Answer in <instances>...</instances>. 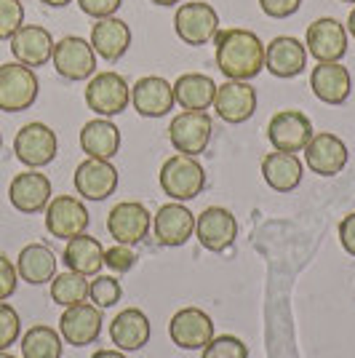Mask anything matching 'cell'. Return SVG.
Segmentation results:
<instances>
[{"label": "cell", "mask_w": 355, "mask_h": 358, "mask_svg": "<svg viewBox=\"0 0 355 358\" xmlns=\"http://www.w3.org/2000/svg\"><path fill=\"white\" fill-rule=\"evenodd\" d=\"M217 67L227 80H254L265 70V43L259 35L243 27L219 30L214 38Z\"/></svg>", "instance_id": "cell-1"}, {"label": "cell", "mask_w": 355, "mask_h": 358, "mask_svg": "<svg viewBox=\"0 0 355 358\" xmlns=\"http://www.w3.org/2000/svg\"><path fill=\"white\" fill-rule=\"evenodd\" d=\"M161 187L171 201L187 203L206 190V169L195 155H171L161 166Z\"/></svg>", "instance_id": "cell-2"}, {"label": "cell", "mask_w": 355, "mask_h": 358, "mask_svg": "<svg viewBox=\"0 0 355 358\" xmlns=\"http://www.w3.org/2000/svg\"><path fill=\"white\" fill-rule=\"evenodd\" d=\"M38 75L22 62L0 64V110L3 113H24L38 99Z\"/></svg>", "instance_id": "cell-3"}, {"label": "cell", "mask_w": 355, "mask_h": 358, "mask_svg": "<svg viewBox=\"0 0 355 358\" xmlns=\"http://www.w3.org/2000/svg\"><path fill=\"white\" fill-rule=\"evenodd\" d=\"M174 32L184 45H206L219 32V14L206 0L179 3L174 14Z\"/></svg>", "instance_id": "cell-4"}, {"label": "cell", "mask_w": 355, "mask_h": 358, "mask_svg": "<svg viewBox=\"0 0 355 358\" xmlns=\"http://www.w3.org/2000/svg\"><path fill=\"white\" fill-rule=\"evenodd\" d=\"M131 102V86L120 73L104 70L94 73L86 86V105L96 113V118H113L120 115Z\"/></svg>", "instance_id": "cell-5"}, {"label": "cell", "mask_w": 355, "mask_h": 358, "mask_svg": "<svg viewBox=\"0 0 355 358\" xmlns=\"http://www.w3.org/2000/svg\"><path fill=\"white\" fill-rule=\"evenodd\" d=\"M59 152V139L51 126H45L41 120L24 123L14 136V155L19 164L27 169H43L48 166Z\"/></svg>", "instance_id": "cell-6"}, {"label": "cell", "mask_w": 355, "mask_h": 358, "mask_svg": "<svg viewBox=\"0 0 355 358\" xmlns=\"http://www.w3.org/2000/svg\"><path fill=\"white\" fill-rule=\"evenodd\" d=\"M211 134H214V123L203 110H182L168 123V142L182 155L206 152Z\"/></svg>", "instance_id": "cell-7"}, {"label": "cell", "mask_w": 355, "mask_h": 358, "mask_svg": "<svg viewBox=\"0 0 355 358\" xmlns=\"http://www.w3.org/2000/svg\"><path fill=\"white\" fill-rule=\"evenodd\" d=\"M150 227H152V214L145 203L139 201H120L107 214V233L115 243L123 246H136L147 238Z\"/></svg>", "instance_id": "cell-8"}, {"label": "cell", "mask_w": 355, "mask_h": 358, "mask_svg": "<svg viewBox=\"0 0 355 358\" xmlns=\"http://www.w3.org/2000/svg\"><path fill=\"white\" fill-rule=\"evenodd\" d=\"M312 120L302 110H278L267 123V139L281 152H302L312 139Z\"/></svg>", "instance_id": "cell-9"}, {"label": "cell", "mask_w": 355, "mask_h": 358, "mask_svg": "<svg viewBox=\"0 0 355 358\" xmlns=\"http://www.w3.org/2000/svg\"><path fill=\"white\" fill-rule=\"evenodd\" d=\"M91 224L89 209L75 195H57L45 206V230L54 238L70 241L80 233H86Z\"/></svg>", "instance_id": "cell-10"}, {"label": "cell", "mask_w": 355, "mask_h": 358, "mask_svg": "<svg viewBox=\"0 0 355 358\" xmlns=\"http://www.w3.org/2000/svg\"><path fill=\"white\" fill-rule=\"evenodd\" d=\"M51 64L64 80H86L96 73V51L91 48L89 41L67 35L54 43Z\"/></svg>", "instance_id": "cell-11"}, {"label": "cell", "mask_w": 355, "mask_h": 358, "mask_svg": "<svg viewBox=\"0 0 355 358\" xmlns=\"http://www.w3.org/2000/svg\"><path fill=\"white\" fill-rule=\"evenodd\" d=\"M195 238L206 252L219 254L230 249L238 238L236 214L224 206H208L195 217Z\"/></svg>", "instance_id": "cell-12"}, {"label": "cell", "mask_w": 355, "mask_h": 358, "mask_svg": "<svg viewBox=\"0 0 355 358\" xmlns=\"http://www.w3.org/2000/svg\"><path fill=\"white\" fill-rule=\"evenodd\" d=\"M168 337L182 350H203L214 340V321L201 308H182L168 321Z\"/></svg>", "instance_id": "cell-13"}, {"label": "cell", "mask_w": 355, "mask_h": 358, "mask_svg": "<svg viewBox=\"0 0 355 358\" xmlns=\"http://www.w3.org/2000/svg\"><path fill=\"white\" fill-rule=\"evenodd\" d=\"M102 308H96L94 302H80L73 308H64L59 318V334L61 340L73 348H86L94 345L102 334Z\"/></svg>", "instance_id": "cell-14"}, {"label": "cell", "mask_w": 355, "mask_h": 358, "mask_svg": "<svg viewBox=\"0 0 355 358\" xmlns=\"http://www.w3.org/2000/svg\"><path fill=\"white\" fill-rule=\"evenodd\" d=\"M305 48L312 54L315 62H340L347 54V30L334 16H321L315 19L307 35H305Z\"/></svg>", "instance_id": "cell-15"}, {"label": "cell", "mask_w": 355, "mask_h": 358, "mask_svg": "<svg viewBox=\"0 0 355 358\" xmlns=\"http://www.w3.org/2000/svg\"><path fill=\"white\" fill-rule=\"evenodd\" d=\"M302 152H305L307 169H310L312 174H318V177H334L350 161L347 145L337 134H328V131L312 134V139L307 142V148L302 150Z\"/></svg>", "instance_id": "cell-16"}, {"label": "cell", "mask_w": 355, "mask_h": 358, "mask_svg": "<svg viewBox=\"0 0 355 358\" xmlns=\"http://www.w3.org/2000/svg\"><path fill=\"white\" fill-rule=\"evenodd\" d=\"M131 105L142 118H163L177 105L174 86L161 75H145L131 86Z\"/></svg>", "instance_id": "cell-17"}, {"label": "cell", "mask_w": 355, "mask_h": 358, "mask_svg": "<svg viewBox=\"0 0 355 358\" xmlns=\"http://www.w3.org/2000/svg\"><path fill=\"white\" fill-rule=\"evenodd\" d=\"M51 195H54L51 179L41 174L38 169H27V171L16 174L11 179V185H8V201L22 214H41V211H45Z\"/></svg>", "instance_id": "cell-18"}, {"label": "cell", "mask_w": 355, "mask_h": 358, "mask_svg": "<svg viewBox=\"0 0 355 358\" xmlns=\"http://www.w3.org/2000/svg\"><path fill=\"white\" fill-rule=\"evenodd\" d=\"M75 190L86 201H107L118 190V169L113 161H99V158H86L75 169Z\"/></svg>", "instance_id": "cell-19"}, {"label": "cell", "mask_w": 355, "mask_h": 358, "mask_svg": "<svg viewBox=\"0 0 355 358\" xmlns=\"http://www.w3.org/2000/svg\"><path fill=\"white\" fill-rule=\"evenodd\" d=\"M152 233L161 246H168V249L184 246L195 236V214L184 203L171 201L152 217Z\"/></svg>", "instance_id": "cell-20"}, {"label": "cell", "mask_w": 355, "mask_h": 358, "mask_svg": "<svg viewBox=\"0 0 355 358\" xmlns=\"http://www.w3.org/2000/svg\"><path fill=\"white\" fill-rule=\"evenodd\" d=\"M211 107L230 126L246 123L256 113V91L252 89L249 80H224L222 86H217V96Z\"/></svg>", "instance_id": "cell-21"}, {"label": "cell", "mask_w": 355, "mask_h": 358, "mask_svg": "<svg viewBox=\"0 0 355 358\" xmlns=\"http://www.w3.org/2000/svg\"><path fill=\"white\" fill-rule=\"evenodd\" d=\"M307 67V48L291 35H278L265 45V70L275 78H296Z\"/></svg>", "instance_id": "cell-22"}, {"label": "cell", "mask_w": 355, "mask_h": 358, "mask_svg": "<svg viewBox=\"0 0 355 358\" xmlns=\"http://www.w3.org/2000/svg\"><path fill=\"white\" fill-rule=\"evenodd\" d=\"M310 89L324 105H345L353 91L350 70L342 67L340 62H318L312 67Z\"/></svg>", "instance_id": "cell-23"}, {"label": "cell", "mask_w": 355, "mask_h": 358, "mask_svg": "<svg viewBox=\"0 0 355 358\" xmlns=\"http://www.w3.org/2000/svg\"><path fill=\"white\" fill-rule=\"evenodd\" d=\"M11 54L14 62H22L32 70L43 67L54 54V35L41 24H22L11 38Z\"/></svg>", "instance_id": "cell-24"}, {"label": "cell", "mask_w": 355, "mask_h": 358, "mask_svg": "<svg viewBox=\"0 0 355 358\" xmlns=\"http://www.w3.org/2000/svg\"><path fill=\"white\" fill-rule=\"evenodd\" d=\"M91 48L96 51V57L104 62H118L129 45H131V27L118 19V16H107L96 19V24L91 27Z\"/></svg>", "instance_id": "cell-25"}, {"label": "cell", "mask_w": 355, "mask_h": 358, "mask_svg": "<svg viewBox=\"0 0 355 358\" xmlns=\"http://www.w3.org/2000/svg\"><path fill=\"white\" fill-rule=\"evenodd\" d=\"M150 334H152V327H150L147 313H142L139 308H126L120 310L113 324H110V340L113 345L123 350V353H131V350H142L145 345L150 343Z\"/></svg>", "instance_id": "cell-26"}, {"label": "cell", "mask_w": 355, "mask_h": 358, "mask_svg": "<svg viewBox=\"0 0 355 358\" xmlns=\"http://www.w3.org/2000/svg\"><path fill=\"white\" fill-rule=\"evenodd\" d=\"M61 262L64 268L80 273V275H99L104 268V246L99 243V238H94L89 233H80L75 238L67 241L64 252H61Z\"/></svg>", "instance_id": "cell-27"}, {"label": "cell", "mask_w": 355, "mask_h": 358, "mask_svg": "<svg viewBox=\"0 0 355 358\" xmlns=\"http://www.w3.org/2000/svg\"><path fill=\"white\" fill-rule=\"evenodd\" d=\"M80 150L89 158L113 161L120 150V129L110 118H94L80 129Z\"/></svg>", "instance_id": "cell-28"}, {"label": "cell", "mask_w": 355, "mask_h": 358, "mask_svg": "<svg viewBox=\"0 0 355 358\" xmlns=\"http://www.w3.org/2000/svg\"><path fill=\"white\" fill-rule=\"evenodd\" d=\"M302 171L305 166L296 158L294 152H267L262 158V179L267 182V187H273L275 193H291L299 187L302 182Z\"/></svg>", "instance_id": "cell-29"}, {"label": "cell", "mask_w": 355, "mask_h": 358, "mask_svg": "<svg viewBox=\"0 0 355 358\" xmlns=\"http://www.w3.org/2000/svg\"><path fill=\"white\" fill-rule=\"evenodd\" d=\"M16 273L19 281H27L32 286L51 284V278L57 275V254L45 243H27L16 257Z\"/></svg>", "instance_id": "cell-30"}, {"label": "cell", "mask_w": 355, "mask_h": 358, "mask_svg": "<svg viewBox=\"0 0 355 358\" xmlns=\"http://www.w3.org/2000/svg\"><path fill=\"white\" fill-rule=\"evenodd\" d=\"M174 86V99L182 110H203L214 105V96H217V83L214 78L206 73H184L177 78Z\"/></svg>", "instance_id": "cell-31"}, {"label": "cell", "mask_w": 355, "mask_h": 358, "mask_svg": "<svg viewBox=\"0 0 355 358\" xmlns=\"http://www.w3.org/2000/svg\"><path fill=\"white\" fill-rule=\"evenodd\" d=\"M64 340L57 329L35 324L22 334V358H61Z\"/></svg>", "instance_id": "cell-32"}, {"label": "cell", "mask_w": 355, "mask_h": 358, "mask_svg": "<svg viewBox=\"0 0 355 358\" xmlns=\"http://www.w3.org/2000/svg\"><path fill=\"white\" fill-rule=\"evenodd\" d=\"M51 299L59 305V308H73L89 299V281L86 275L73 273V270H64L57 273L51 278Z\"/></svg>", "instance_id": "cell-33"}, {"label": "cell", "mask_w": 355, "mask_h": 358, "mask_svg": "<svg viewBox=\"0 0 355 358\" xmlns=\"http://www.w3.org/2000/svg\"><path fill=\"white\" fill-rule=\"evenodd\" d=\"M120 297H123V286L115 275H94V281H89V299L96 305V308H113L118 305Z\"/></svg>", "instance_id": "cell-34"}, {"label": "cell", "mask_w": 355, "mask_h": 358, "mask_svg": "<svg viewBox=\"0 0 355 358\" xmlns=\"http://www.w3.org/2000/svg\"><path fill=\"white\" fill-rule=\"evenodd\" d=\"M201 358H249V345L236 334H222L203 348Z\"/></svg>", "instance_id": "cell-35"}, {"label": "cell", "mask_w": 355, "mask_h": 358, "mask_svg": "<svg viewBox=\"0 0 355 358\" xmlns=\"http://www.w3.org/2000/svg\"><path fill=\"white\" fill-rule=\"evenodd\" d=\"M24 24V6L19 0H0V41H11Z\"/></svg>", "instance_id": "cell-36"}, {"label": "cell", "mask_w": 355, "mask_h": 358, "mask_svg": "<svg viewBox=\"0 0 355 358\" xmlns=\"http://www.w3.org/2000/svg\"><path fill=\"white\" fill-rule=\"evenodd\" d=\"M22 337V318L8 302H0V350H8Z\"/></svg>", "instance_id": "cell-37"}, {"label": "cell", "mask_w": 355, "mask_h": 358, "mask_svg": "<svg viewBox=\"0 0 355 358\" xmlns=\"http://www.w3.org/2000/svg\"><path fill=\"white\" fill-rule=\"evenodd\" d=\"M136 252L133 246H123V243H115L113 249H104V265L115 273H129V270L136 265Z\"/></svg>", "instance_id": "cell-38"}, {"label": "cell", "mask_w": 355, "mask_h": 358, "mask_svg": "<svg viewBox=\"0 0 355 358\" xmlns=\"http://www.w3.org/2000/svg\"><path fill=\"white\" fill-rule=\"evenodd\" d=\"M16 286H19V273H16V265L0 254V302H6L8 297H14Z\"/></svg>", "instance_id": "cell-39"}, {"label": "cell", "mask_w": 355, "mask_h": 358, "mask_svg": "<svg viewBox=\"0 0 355 358\" xmlns=\"http://www.w3.org/2000/svg\"><path fill=\"white\" fill-rule=\"evenodd\" d=\"M123 0H78L80 11L94 19H107V16H115V11L120 8Z\"/></svg>", "instance_id": "cell-40"}, {"label": "cell", "mask_w": 355, "mask_h": 358, "mask_svg": "<svg viewBox=\"0 0 355 358\" xmlns=\"http://www.w3.org/2000/svg\"><path fill=\"white\" fill-rule=\"evenodd\" d=\"M299 6H302V0H259V8L270 19H289L299 11Z\"/></svg>", "instance_id": "cell-41"}, {"label": "cell", "mask_w": 355, "mask_h": 358, "mask_svg": "<svg viewBox=\"0 0 355 358\" xmlns=\"http://www.w3.org/2000/svg\"><path fill=\"white\" fill-rule=\"evenodd\" d=\"M340 243L350 257H355V211L340 222Z\"/></svg>", "instance_id": "cell-42"}, {"label": "cell", "mask_w": 355, "mask_h": 358, "mask_svg": "<svg viewBox=\"0 0 355 358\" xmlns=\"http://www.w3.org/2000/svg\"><path fill=\"white\" fill-rule=\"evenodd\" d=\"M91 358H126V353L115 348V350H96V353H94Z\"/></svg>", "instance_id": "cell-43"}, {"label": "cell", "mask_w": 355, "mask_h": 358, "mask_svg": "<svg viewBox=\"0 0 355 358\" xmlns=\"http://www.w3.org/2000/svg\"><path fill=\"white\" fill-rule=\"evenodd\" d=\"M345 30H347V35H350V38H355V6H353V11H350V16H347Z\"/></svg>", "instance_id": "cell-44"}, {"label": "cell", "mask_w": 355, "mask_h": 358, "mask_svg": "<svg viewBox=\"0 0 355 358\" xmlns=\"http://www.w3.org/2000/svg\"><path fill=\"white\" fill-rule=\"evenodd\" d=\"M43 6H48V8H64V6H70L73 0H41Z\"/></svg>", "instance_id": "cell-45"}, {"label": "cell", "mask_w": 355, "mask_h": 358, "mask_svg": "<svg viewBox=\"0 0 355 358\" xmlns=\"http://www.w3.org/2000/svg\"><path fill=\"white\" fill-rule=\"evenodd\" d=\"M150 3H155V6H163V8H168V6H179V3H184V0H150Z\"/></svg>", "instance_id": "cell-46"}, {"label": "cell", "mask_w": 355, "mask_h": 358, "mask_svg": "<svg viewBox=\"0 0 355 358\" xmlns=\"http://www.w3.org/2000/svg\"><path fill=\"white\" fill-rule=\"evenodd\" d=\"M0 358H14V356H11L8 350H0Z\"/></svg>", "instance_id": "cell-47"}, {"label": "cell", "mask_w": 355, "mask_h": 358, "mask_svg": "<svg viewBox=\"0 0 355 358\" xmlns=\"http://www.w3.org/2000/svg\"><path fill=\"white\" fill-rule=\"evenodd\" d=\"M342 3H353V6H355V0H342Z\"/></svg>", "instance_id": "cell-48"}, {"label": "cell", "mask_w": 355, "mask_h": 358, "mask_svg": "<svg viewBox=\"0 0 355 358\" xmlns=\"http://www.w3.org/2000/svg\"><path fill=\"white\" fill-rule=\"evenodd\" d=\"M0 148H3V134H0Z\"/></svg>", "instance_id": "cell-49"}]
</instances>
